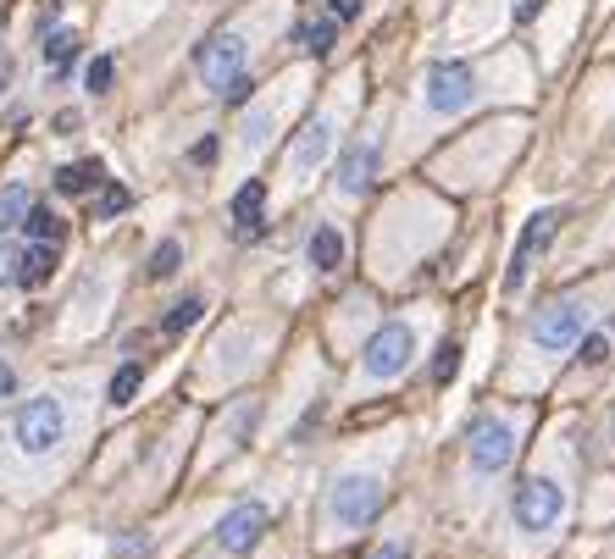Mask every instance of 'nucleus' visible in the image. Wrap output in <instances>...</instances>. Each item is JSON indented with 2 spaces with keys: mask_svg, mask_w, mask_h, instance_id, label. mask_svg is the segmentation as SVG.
<instances>
[{
  "mask_svg": "<svg viewBox=\"0 0 615 559\" xmlns=\"http://www.w3.org/2000/svg\"><path fill=\"white\" fill-rule=\"evenodd\" d=\"M372 559H410V543H405V537H394V543H383Z\"/></svg>",
  "mask_w": 615,
  "mask_h": 559,
  "instance_id": "c85d7f7f",
  "label": "nucleus"
},
{
  "mask_svg": "<svg viewBox=\"0 0 615 559\" xmlns=\"http://www.w3.org/2000/svg\"><path fill=\"white\" fill-rule=\"evenodd\" d=\"M300 45L311 50V56H327V50L338 45V23L333 17H322V23H300Z\"/></svg>",
  "mask_w": 615,
  "mask_h": 559,
  "instance_id": "aec40b11",
  "label": "nucleus"
},
{
  "mask_svg": "<svg viewBox=\"0 0 615 559\" xmlns=\"http://www.w3.org/2000/svg\"><path fill=\"white\" fill-rule=\"evenodd\" d=\"M593 310H599V294H566L555 305H543L527 327V349L543 360H560L582 344V333L593 327Z\"/></svg>",
  "mask_w": 615,
  "mask_h": 559,
  "instance_id": "f03ea898",
  "label": "nucleus"
},
{
  "mask_svg": "<svg viewBox=\"0 0 615 559\" xmlns=\"http://www.w3.org/2000/svg\"><path fill=\"white\" fill-rule=\"evenodd\" d=\"M28 205H34L28 183H12V189H0V233H6V227H23Z\"/></svg>",
  "mask_w": 615,
  "mask_h": 559,
  "instance_id": "f3484780",
  "label": "nucleus"
},
{
  "mask_svg": "<svg viewBox=\"0 0 615 559\" xmlns=\"http://www.w3.org/2000/svg\"><path fill=\"white\" fill-rule=\"evenodd\" d=\"M23 227H28V238H34V244H61V216L45 211V205H28Z\"/></svg>",
  "mask_w": 615,
  "mask_h": 559,
  "instance_id": "a211bd4d",
  "label": "nucleus"
},
{
  "mask_svg": "<svg viewBox=\"0 0 615 559\" xmlns=\"http://www.w3.org/2000/svg\"><path fill=\"white\" fill-rule=\"evenodd\" d=\"M416 327L410 322H383L372 333V344H366L361 355V382L366 388H383V382H399L410 371V360H416Z\"/></svg>",
  "mask_w": 615,
  "mask_h": 559,
  "instance_id": "423d86ee",
  "label": "nucleus"
},
{
  "mask_svg": "<svg viewBox=\"0 0 615 559\" xmlns=\"http://www.w3.org/2000/svg\"><path fill=\"white\" fill-rule=\"evenodd\" d=\"M50 272H56V244H34V238H28V250H23V272H17V288H39Z\"/></svg>",
  "mask_w": 615,
  "mask_h": 559,
  "instance_id": "dca6fc26",
  "label": "nucleus"
},
{
  "mask_svg": "<svg viewBox=\"0 0 615 559\" xmlns=\"http://www.w3.org/2000/svg\"><path fill=\"white\" fill-rule=\"evenodd\" d=\"M516 460V421L505 416H477L466 432V465L471 476H499Z\"/></svg>",
  "mask_w": 615,
  "mask_h": 559,
  "instance_id": "0eeeda50",
  "label": "nucleus"
},
{
  "mask_svg": "<svg viewBox=\"0 0 615 559\" xmlns=\"http://www.w3.org/2000/svg\"><path fill=\"white\" fill-rule=\"evenodd\" d=\"M178 261H183V244H178V238H161L156 250H150V266H145V272H150V277H172V272H178Z\"/></svg>",
  "mask_w": 615,
  "mask_h": 559,
  "instance_id": "4be33fe9",
  "label": "nucleus"
},
{
  "mask_svg": "<svg viewBox=\"0 0 615 559\" xmlns=\"http://www.w3.org/2000/svg\"><path fill=\"white\" fill-rule=\"evenodd\" d=\"M571 488L560 471H532L516 493H510V526L527 537H549L560 521H566Z\"/></svg>",
  "mask_w": 615,
  "mask_h": 559,
  "instance_id": "7ed1b4c3",
  "label": "nucleus"
},
{
  "mask_svg": "<svg viewBox=\"0 0 615 559\" xmlns=\"http://www.w3.org/2000/svg\"><path fill=\"white\" fill-rule=\"evenodd\" d=\"M117 211H128V189H117V183H111L106 200H100V216H117Z\"/></svg>",
  "mask_w": 615,
  "mask_h": 559,
  "instance_id": "cd10ccee",
  "label": "nucleus"
},
{
  "mask_svg": "<svg viewBox=\"0 0 615 559\" xmlns=\"http://www.w3.org/2000/svg\"><path fill=\"white\" fill-rule=\"evenodd\" d=\"M111 78H117V61H111V56H95V61H89V95H106Z\"/></svg>",
  "mask_w": 615,
  "mask_h": 559,
  "instance_id": "b1692460",
  "label": "nucleus"
},
{
  "mask_svg": "<svg viewBox=\"0 0 615 559\" xmlns=\"http://www.w3.org/2000/svg\"><path fill=\"white\" fill-rule=\"evenodd\" d=\"M261 532H266V510L261 504H239V510H228L217 521V548L222 554H250L261 543Z\"/></svg>",
  "mask_w": 615,
  "mask_h": 559,
  "instance_id": "f8f14e48",
  "label": "nucleus"
},
{
  "mask_svg": "<svg viewBox=\"0 0 615 559\" xmlns=\"http://www.w3.org/2000/svg\"><path fill=\"white\" fill-rule=\"evenodd\" d=\"M106 183V161H73V167H61L56 172V194H67V200H78V194H89V189H100Z\"/></svg>",
  "mask_w": 615,
  "mask_h": 559,
  "instance_id": "4468645a",
  "label": "nucleus"
},
{
  "mask_svg": "<svg viewBox=\"0 0 615 559\" xmlns=\"http://www.w3.org/2000/svg\"><path fill=\"white\" fill-rule=\"evenodd\" d=\"M139 377H145L139 366H122L117 377H111V405H128L133 393H139Z\"/></svg>",
  "mask_w": 615,
  "mask_h": 559,
  "instance_id": "5701e85b",
  "label": "nucleus"
},
{
  "mask_svg": "<svg viewBox=\"0 0 615 559\" xmlns=\"http://www.w3.org/2000/svg\"><path fill=\"white\" fill-rule=\"evenodd\" d=\"M377 167H383V139H377V133H361L355 144H344V150H338L333 194H344V200H361V194L372 189Z\"/></svg>",
  "mask_w": 615,
  "mask_h": 559,
  "instance_id": "1a4fd4ad",
  "label": "nucleus"
},
{
  "mask_svg": "<svg viewBox=\"0 0 615 559\" xmlns=\"http://www.w3.org/2000/svg\"><path fill=\"white\" fill-rule=\"evenodd\" d=\"M266 233V183L250 178L239 194H233V238H261Z\"/></svg>",
  "mask_w": 615,
  "mask_h": 559,
  "instance_id": "ddd939ff",
  "label": "nucleus"
},
{
  "mask_svg": "<svg viewBox=\"0 0 615 559\" xmlns=\"http://www.w3.org/2000/svg\"><path fill=\"white\" fill-rule=\"evenodd\" d=\"M338 261H344V233L333 222H322L311 233V266L316 272H338Z\"/></svg>",
  "mask_w": 615,
  "mask_h": 559,
  "instance_id": "2eb2a0df",
  "label": "nucleus"
},
{
  "mask_svg": "<svg viewBox=\"0 0 615 559\" xmlns=\"http://www.w3.org/2000/svg\"><path fill=\"white\" fill-rule=\"evenodd\" d=\"M217 150H222V144H217V133H205V139L189 150V161H194V167H211V161H217Z\"/></svg>",
  "mask_w": 615,
  "mask_h": 559,
  "instance_id": "393cba45",
  "label": "nucleus"
},
{
  "mask_svg": "<svg viewBox=\"0 0 615 559\" xmlns=\"http://www.w3.org/2000/svg\"><path fill=\"white\" fill-rule=\"evenodd\" d=\"M12 393H17V371L0 360V399H12Z\"/></svg>",
  "mask_w": 615,
  "mask_h": 559,
  "instance_id": "7c9ffc66",
  "label": "nucleus"
},
{
  "mask_svg": "<svg viewBox=\"0 0 615 559\" xmlns=\"http://www.w3.org/2000/svg\"><path fill=\"white\" fill-rule=\"evenodd\" d=\"M73 56H78V34H73V28H56V34L45 39V61L56 72H67V61H73Z\"/></svg>",
  "mask_w": 615,
  "mask_h": 559,
  "instance_id": "412c9836",
  "label": "nucleus"
},
{
  "mask_svg": "<svg viewBox=\"0 0 615 559\" xmlns=\"http://www.w3.org/2000/svg\"><path fill=\"white\" fill-rule=\"evenodd\" d=\"M333 128H338L333 111H316V117L300 128V139L289 144V155H283V172H289V183H305V178H311V172L327 161V150H333V139H338Z\"/></svg>",
  "mask_w": 615,
  "mask_h": 559,
  "instance_id": "9d476101",
  "label": "nucleus"
},
{
  "mask_svg": "<svg viewBox=\"0 0 615 559\" xmlns=\"http://www.w3.org/2000/svg\"><path fill=\"white\" fill-rule=\"evenodd\" d=\"M455 360H460V349H455V344H444V355H438V382H444L449 371H455Z\"/></svg>",
  "mask_w": 615,
  "mask_h": 559,
  "instance_id": "c756f323",
  "label": "nucleus"
},
{
  "mask_svg": "<svg viewBox=\"0 0 615 559\" xmlns=\"http://www.w3.org/2000/svg\"><path fill=\"white\" fill-rule=\"evenodd\" d=\"M383 499H388L383 476L344 471V476H333V488H327V499H322V526L333 537H355L383 515Z\"/></svg>",
  "mask_w": 615,
  "mask_h": 559,
  "instance_id": "f257e3e1",
  "label": "nucleus"
},
{
  "mask_svg": "<svg viewBox=\"0 0 615 559\" xmlns=\"http://www.w3.org/2000/svg\"><path fill=\"white\" fill-rule=\"evenodd\" d=\"M327 17H333V23H355V17H361V0H327Z\"/></svg>",
  "mask_w": 615,
  "mask_h": 559,
  "instance_id": "a878e982",
  "label": "nucleus"
},
{
  "mask_svg": "<svg viewBox=\"0 0 615 559\" xmlns=\"http://www.w3.org/2000/svg\"><path fill=\"white\" fill-rule=\"evenodd\" d=\"M205 316V299L200 294H189V299H178V305L167 310V322H161V333H189L194 322Z\"/></svg>",
  "mask_w": 615,
  "mask_h": 559,
  "instance_id": "6ab92c4d",
  "label": "nucleus"
},
{
  "mask_svg": "<svg viewBox=\"0 0 615 559\" xmlns=\"http://www.w3.org/2000/svg\"><path fill=\"white\" fill-rule=\"evenodd\" d=\"M12 443L28 460L56 454L61 443H67V399H61V393H34V399H23L12 416Z\"/></svg>",
  "mask_w": 615,
  "mask_h": 559,
  "instance_id": "20e7f679",
  "label": "nucleus"
},
{
  "mask_svg": "<svg viewBox=\"0 0 615 559\" xmlns=\"http://www.w3.org/2000/svg\"><path fill=\"white\" fill-rule=\"evenodd\" d=\"M560 222H566V216H560V211H538L527 227H521V238H516V255H510V272H505V294H521V288H527L532 266H538V255L549 250V238L560 233Z\"/></svg>",
  "mask_w": 615,
  "mask_h": 559,
  "instance_id": "9b49d317",
  "label": "nucleus"
},
{
  "mask_svg": "<svg viewBox=\"0 0 615 559\" xmlns=\"http://www.w3.org/2000/svg\"><path fill=\"white\" fill-rule=\"evenodd\" d=\"M244 61H250V50H244V39L233 34V28H222V34H211L200 45V56H194V67H200V84L211 89L217 100H228V106H239L244 95H250V78H244Z\"/></svg>",
  "mask_w": 615,
  "mask_h": 559,
  "instance_id": "39448f33",
  "label": "nucleus"
},
{
  "mask_svg": "<svg viewBox=\"0 0 615 559\" xmlns=\"http://www.w3.org/2000/svg\"><path fill=\"white\" fill-rule=\"evenodd\" d=\"M610 449H615V410H610Z\"/></svg>",
  "mask_w": 615,
  "mask_h": 559,
  "instance_id": "2f4dec72",
  "label": "nucleus"
},
{
  "mask_svg": "<svg viewBox=\"0 0 615 559\" xmlns=\"http://www.w3.org/2000/svg\"><path fill=\"white\" fill-rule=\"evenodd\" d=\"M23 272V250H0V283H17Z\"/></svg>",
  "mask_w": 615,
  "mask_h": 559,
  "instance_id": "bb28decb",
  "label": "nucleus"
},
{
  "mask_svg": "<svg viewBox=\"0 0 615 559\" xmlns=\"http://www.w3.org/2000/svg\"><path fill=\"white\" fill-rule=\"evenodd\" d=\"M477 100V72L466 61H433L422 78V111L427 117H449V111H466Z\"/></svg>",
  "mask_w": 615,
  "mask_h": 559,
  "instance_id": "6e6552de",
  "label": "nucleus"
}]
</instances>
